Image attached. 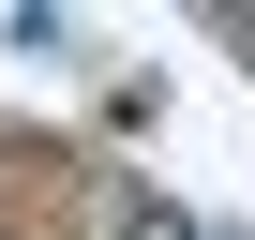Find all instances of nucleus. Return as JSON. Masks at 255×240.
I'll return each mask as SVG.
<instances>
[{
    "instance_id": "f257e3e1",
    "label": "nucleus",
    "mask_w": 255,
    "mask_h": 240,
    "mask_svg": "<svg viewBox=\"0 0 255 240\" xmlns=\"http://www.w3.org/2000/svg\"><path fill=\"white\" fill-rule=\"evenodd\" d=\"M120 240H210L195 210H165V195H120Z\"/></svg>"
}]
</instances>
